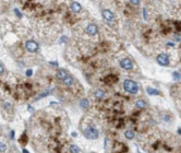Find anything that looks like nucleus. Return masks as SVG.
<instances>
[{"label": "nucleus", "mask_w": 181, "mask_h": 153, "mask_svg": "<svg viewBox=\"0 0 181 153\" xmlns=\"http://www.w3.org/2000/svg\"><path fill=\"white\" fill-rule=\"evenodd\" d=\"M123 87L124 90H126L128 93L130 94H136L137 93V90H139V86L134 81L130 80V79H127V80H124L123 82Z\"/></svg>", "instance_id": "obj_1"}, {"label": "nucleus", "mask_w": 181, "mask_h": 153, "mask_svg": "<svg viewBox=\"0 0 181 153\" xmlns=\"http://www.w3.org/2000/svg\"><path fill=\"white\" fill-rule=\"evenodd\" d=\"M83 134H84V137L86 139H90V140H94V139L98 138V131H97V129L94 128V127H91V126L86 127L84 129Z\"/></svg>", "instance_id": "obj_2"}, {"label": "nucleus", "mask_w": 181, "mask_h": 153, "mask_svg": "<svg viewBox=\"0 0 181 153\" xmlns=\"http://www.w3.org/2000/svg\"><path fill=\"white\" fill-rule=\"evenodd\" d=\"M157 60V62H158V65H160V66H164V67H167L169 65V57H168V55L167 54H159L158 56H157L156 58Z\"/></svg>", "instance_id": "obj_3"}, {"label": "nucleus", "mask_w": 181, "mask_h": 153, "mask_svg": "<svg viewBox=\"0 0 181 153\" xmlns=\"http://www.w3.org/2000/svg\"><path fill=\"white\" fill-rule=\"evenodd\" d=\"M25 48L27 52H30V53H36L37 50H38L39 46L35 41H27L25 43Z\"/></svg>", "instance_id": "obj_4"}, {"label": "nucleus", "mask_w": 181, "mask_h": 153, "mask_svg": "<svg viewBox=\"0 0 181 153\" xmlns=\"http://www.w3.org/2000/svg\"><path fill=\"white\" fill-rule=\"evenodd\" d=\"M120 66H121V68L126 69V70H131L132 67H133V65H132L131 59L126 58V59H122L121 61H120Z\"/></svg>", "instance_id": "obj_5"}, {"label": "nucleus", "mask_w": 181, "mask_h": 153, "mask_svg": "<svg viewBox=\"0 0 181 153\" xmlns=\"http://www.w3.org/2000/svg\"><path fill=\"white\" fill-rule=\"evenodd\" d=\"M101 15H103L104 19L106 21H108V22L113 21L115 19V14L110 10H103V11H101Z\"/></svg>", "instance_id": "obj_6"}, {"label": "nucleus", "mask_w": 181, "mask_h": 153, "mask_svg": "<svg viewBox=\"0 0 181 153\" xmlns=\"http://www.w3.org/2000/svg\"><path fill=\"white\" fill-rule=\"evenodd\" d=\"M97 32H98V29H97V25L96 24H89L86 27V33L91 35V36H94L97 34Z\"/></svg>", "instance_id": "obj_7"}, {"label": "nucleus", "mask_w": 181, "mask_h": 153, "mask_svg": "<svg viewBox=\"0 0 181 153\" xmlns=\"http://www.w3.org/2000/svg\"><path fill=\"white\" fill-rule=\"evenodd\" d=\"M69 75H68V72L66 71V70H63V69H59V70L57 71V73H56V77H57L59 80H64L67 77H68Z\"/></svg>", "instance_id": "obj_8"}, {"label": "nucleus", "mask_w": 181, "mask_h": 153, "mask_svg": "<svg viewBox=\"0 0 181 153\" xmlns=\"http://www.w3.org/2000/svg\"><path fill=\"white\" fill-rule=\"evenodd\" d=\"M71 9H72V11L73 12H80L81 11V4L80 3H77V2H72L71 3Z\"/></svg>", "instance_id": "obj_9"}, {"label": "nucleus", "mask_w": 181, "mask_h": 153, "mask_svg": "<svg viewBox=\"0 0 181 153\" xmlns=\"http://www.w3.org/2000/svg\"><path fill=\"white\" fill-rule=\"evenodd\" d=\"M94 95H95L96 99L101 100V99H104V97L106 96V93H105L104 91H101V90H96V91L94 92Z\"/></svg>", "instance_id": "obj_10"}, {"label": "nucleus", "mask_w": 181, "mask_h": 153, "mask_svg": "<svg viewBox=\"0 0 181 153\" xmlns=\"http://www.w3.org/2000/svg\"><path fill=\"white\" fill-rule=\"evenodd\" d=\"M146 103L144 101H142V100H139V101H136L135 102V106L137 108H140V109H143V108H145L146 107Z\"/></svg>", "instance_id": "obj_11"}, {"label": "nucleus", "mask_w": 181, "mask_h": 153, "mask_svg": "<svg viewBox=\"0 0 181 153\" xmlns=\"http://www.w3.org/2000/svg\"><path fill=\"white\" fill-rule=\"evenodd\" d=\"M62 82L64 83L66 85H68V86H71L72 84H73V78L72 77H70V76H68L64 80H62Z\"/></svg>", "instance_id": "obj_12"}, {"label": "nucleus", "mask_w": 181, "mask_h": 153, "mask_svg": "<svg viewBox=\"0 0 181 153\" xmlns=\"http://www.w3.org/2000/svg\"><path fill=\"white\" fill-rule=\"evenodd\" d=\"M89 104H90V102H89V100H86V99H83L80 102L81 107H83V108H87V107H89Z\"/></svg>", "instance_id": "obj_13"}, {"label": "nucleus", "mask_w": 181, "mask_h": 153, "mask_svg": "<svg viewBox=\"0 0 181 153\" xmlns=\"http://www.w3.org/2000/svg\"><path fill=\"white\" fill-rule=\"evenodd\" d=\"M146 92H147V93L150 94V95H158V94H159L158 91L152 89V87H147V89H146Z\"/></svg>", "instance_id": "obj_14"}, {"label": "nucleus", "mask_w": 181, "mask_h": 153, "mask_svg": "<svg viewBox=\"0 0 181 153\" xmlns=\"http://www.w3.org/2000/svg\"><path fill=\"white\" fill-rule=\"evenodd\" d=\"M124 137H126L127 139H133L134 138V132L132 130H127L126 132H124Z\"/></svg>", "instance_id": "obj_15"}, {"label": "nucleus", "mask_w": 181, "mask_h": 153, "mask_svg": "<svg viewBox=\"0 0 181 153\" xmlns=\"http://www.w3.org/2000/svg\"><path fill=\"white\" fill-rule=\"evenodd\" d=\"M69 151L72 152V153H77V152H80V148H79L77 146H70V148H69Z\"/></svg>", "instance_id": "obj_16"}, {"label": "nucleus", "mask_w": 181, "mask_h": 153, "mask_svg": "<svg viewBox=\"0 0 181 153\" xmlns=\"http://www.w3.org/2000/svg\"><path fill=\"white\" fill-rule=\"evenodd\" d=\"M173 77H174V80H176V81H178V80H180V79H181V75H180L178 71H175L173 73Z\"/></svg>", "instance_id": "obj_17"}, {"label": "nucleus", "mask_w": 181, "mask_h": 153, "mask_svg": "<svg viewBox=\"0 0 181 153\" xmlns=\"http://www.w3.org/2000/svg\"><path fill=\"white\" fill-rule=\"evenodd\" d=\"M130 2L134 6H137V4H140V0H130Z\"/></svg>", "instance_id": "obj_18"}, {"label": "nucleus", "mask_w": 181, "mask_h": 153, "mask_svg": "<svg viewBox=\"0 0 181 153\" xmlns=\"http://www.w3.org/2000/svg\"><path fill=\"white\" fill-rule=\"evenodd\" d=\"M14 13H15V14H16L19 18H22V13L19 11V9H14Z\"/></svg>", "instance_id": "obj_19"}, {"label": "nucleus", "mask_w": 181, "mask_h": 153, "mask_svg": "<svg viewBox=\"0 0 181 153\" xmlns=\"http://www.w3.org/2000/svg\"><path fill=\"white\" fill-rule=\"evenodd\" d=\"M3 71H4V67H3V63L1 62V63H0V73H1V75H2Z\"/></svg>", "instance_id": "obj_20"}, {"label": "nucleus", "mask_w": 181, "mask_h": 153, "mask_svg": "<svg viewBox=\"0 0 181 153\" xmlns=\"http://www.w3.org/2000/svg\"><path fill=\"white\" fill-rule=\"evenodd\" d=\"M0 148H1V152H3L4 150H6V144H4V143H1V144H0Z\"/></svg>", "instance_id": "obj_21"}, {"label": "nucleus", "mask_w": 181, "mask_h": 153, "mask_svg": "<svg viewBox=\"0 0 181 153\" xmlns=\"http://www.w3.org/2000/svg\"><path fill=\"white\" fill-rule=\"evenodd\" d=\"M26 76L27 77H31L32 76V69H29V70L26 71Z\"/></svg>", "instance_id": "obj_22"}, {"label": "nucleus", "mask_w": 181, "mask_h": 153, "mask_svg": "<svg viewBox=\"0 0 181 153\" xmlns=\"http://www.w3.org/2000/svg\"><path fill=\"white\" fill-rule=\"evenodd\" d=\"M143 13H144V19H147V14H146V9H143Z\"/></svg>", "instance_id": "obj_23"}, {"label": "nucleus", "mask_w": 181, "mask_h": 153, "mask_svg": "<svg viewBox=\"0 0 181 153\" xmlns=\"http://www.w3.org/2000/svg\"><path fill=\"white\" fill-rule=\"evenodd\" d=\"M4 107H6V108H10V103H4Z\"/></svg>", "instance_id": "obj_24"}]
</instances>
